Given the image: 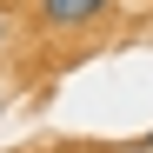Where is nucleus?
<instances>
[{"label":"nucleus","instance_id":"f257e3e1","mask_svg":"<svg viewBox=\"0 0 153 153\" xmlns=\"http://www.w3.org/2000/svg\"><path fill=\"white\" fill-rule=\"evenodd\" d=\"M113 0H40V27L47 33H87Z\"/></svg>","mask_w":153,"mask_h":153},{"label":"nucleus","instance_id":"f03ea898","mask_svg":"<svg viewBox=\"0 0 153 153\" xmlns=\"http://www.w3.org/2000/svg\"><path fill=\"white\" fill-rule=\"evenodd\" d=\"M113 153H153V146H146V140H140V146H113Z\"/></svg>","mask_w":153,"mask_h":153},{"label":"nucleus","instance_id":"7ed1b4c3","mask_svg":"<svg viewBox=\"0 0 153 153\" xmlns=\"http://www.w3.org/2000/svg\"><path fill=\"white\" fill-rule=\"evenodd\" d=\"M0 47H7V20H0Z\"/></svg>","mask_w":153,"mask_h":153},{"label":"nucleus","instance_id":"20e7f679","mask_svg":"<svg viewBox=\"0 0 153 153\" xmlns=\"http://www.w3.org/2000/svg\"><path fill=\"white\" fill-rule=\"evenodd\" d=\"M146 146H153V133H146Z\"/></svg>","mask_w":153,"mask_h":153}]
</instances>
